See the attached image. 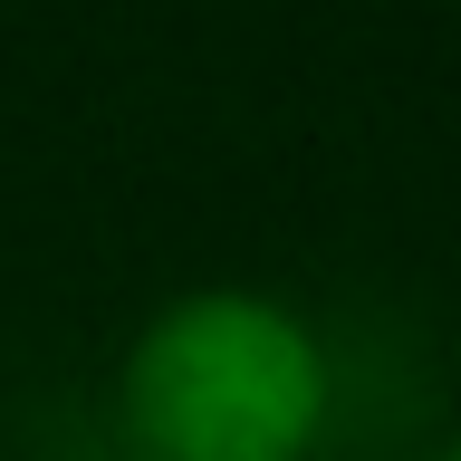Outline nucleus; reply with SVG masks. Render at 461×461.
I'll list each match as a JSON object with an SVG mask.
<instances>
[{
    "label": "nucleus",
    "mask_w": 461,
    "mask_h": 461,
    "mask_svg": "<svg viewBox=\"0 0 461 461\" xmlns=\"http://www.w3.org/2000/svg\"><path fill=\"white\" fill-rule=\"evenodd\" d=\"M432 461H461V442H442V452H432Z\"/></svg>",
    "instance_id": "obj_2"
},
{
    "label": "nucleus",
    "mask_w": 461,
    "mask_h": 461,
    "mask_svg": "<svg viewBox=\"0 0 461 461\" xmlns=\"http://www.w3.org/2000/svg\"><path fill=\"white\" fill-rule=\"evenodd\" d=\"M115 413L144 461H317L337 366L279 288L202 279L135 327Z\"/></svg>",
    "instance_id": "obj_1"
}]
</instances>
